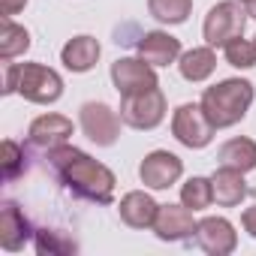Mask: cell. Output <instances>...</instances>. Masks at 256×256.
<instances>
[{
    "mask_svg": "<svg viewBox=\"0 0 256 256\" xmlns=\"http://www.w3.org/2000/svg\"><path fill=\"white\" fill-rule=\"evenodd\" d=\"M46 157H48V166L58 175V181L76 199H84L94 205H108L114 199V184H118L114 172L108 166L96 163L90 154L70 148V145H60V148L48 151Z\"/></svg>",
    "mask_w": 256,
    "mask_h": 256,
    "instance_id": "obj_1",
    "label": "cell"
},
{
    "mask_svg": "<svg viewBox=\"0 0 256 256\" xmlns=\"http://www.w3.org/2000/svg\"><path fill=\"white\" fill-rule=\"evenodd\" d=\"M253 96H256V90L247 78H226L202 94V108H205L208 120L214 124V130H229V126H235L247 118Z\"/></svg>",
    "mask_w": 256,
    "mask_h": 256,
    "instance_id": "obj_2",
    "label": "cell"
},
{
    "mask_svg": "<svg viewBox=\"0 0 256 256\" xmlns=\"http://www.w3.org/2000/svg\"><path fill=\"white\" fill-rule=\"evenodd\" d=\"M247 18H250L247 16V6L238 4V0H223V4L211 6V12L205 16V24H202L205 42L211 48H217V46H226L235 36H244Z\"/></svg>",
    "mask_w": 256,
    "mask_h": 256,
    "instance_id": "obj_3",
    "label": "cell"
},
{
    "mask_svg": "<svg viewBox=\"0 0 256 256\" xmlns=\"http://www.w3.org/2000/svg\"><path fill=\"white\" fill-rule=\"evenodd\" d=\"M18 94L28 102L52 106L64 96V78L42 64H18Z\"/></svg>",
    "mask_w": 256,
    "mask_h": 256,
    "instance_id": "obj_4",
    "label": "cell"
},
{
    "mask_svg": "<svg viewBox=\"0 0 256 256\" xmlns=\"http://www.w3.org/2000/svg\"><path fill=\"white\" fill-rule=\"evenodd\" d=\"M163 118H166V96L160 88L120 96V120L133 130H154L163 124Z\"/></svg>",
    "mask_w": 256,
    "mask_h": 256,
    "instance_id": "obj_5",
    "label": "cell"
},
{
    "mask_svg": "<svg viewBox=\"0 0 256 256\" xmlns=\"http://www.w3.org/2000/svg\"><path fill=\"white\" fill-rule=\"evenodd\" d=\"M172 136L184 148H193V151L211 145V139H214V124L208 120L202 102L199 106L184 102V106L175 108V114H172Z\"/></svg>",
    "mask_w": 256,
    "mask_h": 256,
    "instance_id": "obj_6",
    "label": "cell"
},
{
    "mask_svg": "<svg viewBox=\"0 0 256 256\" xmlns=\"http://www.w3.org/2000/svg\"><path fill=\"white\" fill-rule=\"evenodd\" d=\"M78 124H82V133L96 148H112L120 139V118L106 102H84L82 114H78Z\"/></svg>",
    "mask_w": 256,
    "mask_h": 256,
    "instance_id": "obj_7",
    "label": "cell"
},
{
    "mask_svg": "<svg viewBox=\"0 0 256 256\" xmlns=\"http://www.w3.org/2000/svg\"><path fill=\"white\" fill-rule=\"evenodd\" d=\"M112 84L118 88L120 96L130 94H145L151 88H160L157 70L145 58H118L112 64Z\"/></svg>",
    "mask_w": 256,
    "mask_h": 256,
    "instance_id": "obj_8",
    "label": "cell"
},
{
    "mask_svg": "<svg viewBox=\"0 0 256 256\" xmlns=\"http://www.w3.org/2000/svg\"><path fill=\"white\" fill-rule=\"evenodd\" d=\"M181 175H184V163L172 151H151L139 166V178L151 190H169Z\"/></svg>",
    "mask_w": 256,
    "mask_h": 256,
    "instance_id": "obj_9",
    "label": "cell"
},
{
    "mask_svg": "<svg viewBox=\"0 0 256 256\" xmlns=\"http://www.w3.org/2000/svg\"><path fill=\"white\" fill-rule=\"evenodd\" d=\"M196 244L211 256H229L238 247V235L226 217H205L196 226Z\"/></svg>",
    "mask_w": 256,
    "mask_h": 256,
    "instance_id": "obj_10",
    "label": "cell"
},
{
    "mask_svg": "<svg viewBox=\"0 0 256 256\" xmlns=\"http://www.w3.org/2000/svg\"><path fill=\"white\" fill-rule=\"evenodd\" d=\"M34 235L36 232H34L30 220L24 217V211L16 202H4V205H0V247L10 250V253H18V250H24V244Z\"/></svg>",
    "mask_w": 256,
    "mask_h": 256,
    "instance_id": "obj_11",
    "label": "cell"
},
{
    "mask_svg": "<svg viewBox=\"0 0 256 256\" xmlns=\"http://www.w3.org/2000/svg\"><path fill=\"white\" fill-rule=\"evenodd\" d=\"M196 220L187 205H160V214L154 220V235L160 241H187L196 235Z\"/></svg>",
    "mask_w": 256,
    "mask_h": 256,
    "instance_id": "obj_12",
    "label": "cell"
},
{
    "mask_svg": "<svg viewBox=\"0 0 256 256\" xmlns=\"http://www.w3.org/2000/svg\"><path fill=\"white\" fill-rule=\"evenodd\" d=\"M70 136H72V120L64 118V114H42V118H36L30 124V130H28L30 145L46 151V154L60 148V145H66Z\"/></svg>",
    "mask_w": 256,
    "mask_h": 256,
    "instance_id": "obj_13",
    "label": "cell"
},
{
    "mask_svg": "<svg viewBox=\"0 0 256 256\" xmlns=\"http://www.w3.org/2000/svg\"><path fill=\"white\" fill-rule=\"evenodd\" d=\"M118 211H120V220L130 226V229H154V220L160 214V205L148 193L133 190V193H126L120 199V208Z\"/></svg>",
    "mask_w": 256,
    "mask_h": 256,
    "instance_id": "obj_14",
    "label": "cell"
},
{
    "mask_svg": "<svg viewBox=\"0 0 256 256\" xmlns=\"http://www.w3.org/2000/svg\"><path fill=\"white\" fill-rule=\"evenodd\" d=\"M139 58H145L151 66H169L181 58V40L163 30H151L139 40Z\"/></svg>",
    "mask_w": 256,
    "mask_h": 256,
    "instance_id": "obj_15",
    "label": "cell"
},
{
    "mask_svg": "<svg viewBox=\"0 0 256 256\" xmlns=\"http://www.w3.org/2000/svg\"><path fill=\"white\" fill-rule=\"evenodd\" d=\"M211 187H214V202L220 208H235L244 202L247 196V181H244V172L232 169V166H220L214 175H211Z\"/></svg>",
    "mask_w": 256,
    "mask_h": 256,
    "instance_id": "obj_16",
    "label": "cell"
},
{
    "mask_svg": "<svg viewBox=\"0 0 256 256\" xmlns=\"http://www.w3.org/2000/svg\"><path fill=\"white\" fill-rule=\"evenodd\" d=\"M60 60H64V66L70 70V72H88V70H94L96 66V60H100V42L94 40V36H76V40H70L66 46H64V52H60Z\"/></svg>",
    "mask_w": 256,
    "mask_h": 256,
    "instance_id": "obj_17",
    "label": "cell"
},
{
    "mask_svg": "<svg viewBox=\"0 0 256 256\" xmlns=\"http://www.w3.org/2000/svg\"><path fill=\"white\" fill-rule=\"evenodd\" d=\"M178 70H181V76H184L187 82L199 84V82H205V78L214 76V70H217V54H214L211 46L190 48V52H184V54L178 58Z\"/></svg>",
    "mask_w": 256,
    "mask_h": 256,
    "instance_id": "obj_18",
    "label": "cell"
},
{
    "mask_svg": "<svg viewBox=\"0 0 256 256\" xmlns=\"http://www.w3.org/2000/svg\"><path fill=\"white\" fill-rule=\"evenodd\" d=\"M217 160H220V166H232L238 172H253L256 169V142L247 139V136L229 139L217 151Z\"/></svg>",
    "mask_w": 256,
    "mask_h": 256,
    "instance_id": "obj_19",
    "label": "cell"
},
{
    "mask_svg": "<svg viewBox=\"0 0 256 256\" xmlns=\"http://www.w3.org/2000/svg\"><path fill=\"white\" fill-rule=\"evenodd\" d=\"M30 48V34L28 28L16 24L12 18H4V28H0V60L10 64L12 58L24 54Z\"/></svg>",
    "mask_w": 256,
    "mask_h": 256,
    "instance_id": "obj_20",
    "label": "cell"
},
{
    "mask_svg": "<svg viewBox=\"0 0 256 256\" xmlns=\"http://www.w3.org/2000/svg\"><path fill=\"white\" fill-rule=\"evenodd\" d=\"M148 12L160 24H184L193 12V0H148Z\"/></svg>",
    "mask_w": 256,
    "mask_h": 256,
    "instance_id": "obj_21",
    "label": "cell"
},
{
    "mask_svg": "<svg viewBox=\"0 0 256 256\" xmlns=\"http://www.w3.org/2000/svg\"><path fill=\"white\" fill-rule=\"evenodd\" d=\"M211 202H214L211 178H190L181 187V205H187L190 211H205Z\"/></svg>",
    "mask_w": 256,
    "mask_h": 256,
    "instance_id": "obj_22",
    "label": "cell"
},
{
    "mask_svg": "<svg viewBox=\"0 0 256 256\" xmlns=\"http://www.w3.org/2000/svg\"><path fill=\"white\" fill-rule=\"evenodd\" d=\"M34 241H36V253L40 256H66V253H76L78 250V244L72 238H64L54 229H36Z\"/></svg>",
    "mask_w": 256,
    "mask_h": 256,
    "instance_id": "obj_23",
    "label": "cell"
},
{
    "mask_svg": "<svg viewBox=\"0 0 256 256\" xmlns=\"http://www.w3.org/2000/svg\"><path fill=\"white\" fill-rule=\"evenodd\" d=\"M223 54H226V64L235 70H253L256 66V42H250L244 36L229 40L223 46Z\"/></svg>",
    "mask_w": 256,
    "mask_h": 256,
    "instance_id": "obj_24",
    "label": "cell"
},
{
    "mask_svg": "<svg viewBox=\"0 0 256 256\" xmlns=\"http://www.w3.org/2000/svg\"><path fill=\"white\" fill-rule=\"evenodd\" d=\"M24 169H28V163H24V148H22L18 142H12V139H4V181L12 184L16 178L24 175Z\"/></svg>",
    "mask_w": 256,
    "mask_h": 256,
    "instance_id": "obj_25",
    "label": "cell"
},
{
    "mask_svg": "<svg viewBox=\"0 0 256 256\" xmlns=\"http://www.w3.org/2000/svg\"><path fill=\"white\" fill-rule=\"evenodd\" d=\"M4 94H18V64H6V78H4Z\"/></svg>",
    "mask_w": 256,
    "mask_h": 256,
    "instance_id": "obj_26",
    "label": "cell"
},
{
    "mask_svg": "<svg viewBox=\"0 0 256 256\" xmlns=\"http://www.w3.org/2000/svg\"><path fill=\"white\" fill-rule=\"evenodd\" d=\"M24 6H28V0H0V12H4V18L18 16Z\"/></svg>",
    "mask_w": 256,
    "mask_h": 256,
    "instance_id": "obj_27",
    "label": "cell"
},
{
    "mask_svg": "<svg viewBox=\"0 0 256 256\" xmlns=\"http://www.w3.org/2000/svg\"><path fill=\"white\" fill-rule=\"evenodd\" d=\"M241 226H244V232H250V235L256 238V205L241 214Z\"/></svg>",
    "mask_w": 256,
    "mask_h": 256,
    "instance_id": "obj_28",
    "label": "cell"
},
{
    "mask_svg": "<svg viewBox=\"0 0 256 256\" xmlns=\"http://www.w3.org/2000/svg\"><path fill=\"white\" fill-rule=\"evenodd\" d=\"M247 16L256 18V0H250V4H247Z\"/></svg>",
    "mask_w": 256,
    "mask_h": 256,
    "instance_id": "obj_29",
    "label": "cell"
},
{
    "mask_svg": "<svg viewBox=\"0 0 256 256\" xmlns=\"http://www.w3.org/2000/svg\"><path fill=\"white\" fill-rule=\"evenodd\" d=\"M238 4H244V6H247V4H250V0H238Z\"/></svg>",
    "mask_w": 256,
    "mask_h": 256,
    "instance_id": "obj_30",
    "label": "cell"
},
{
    "mask_svg": "<svg viewBox=\"0 0 256 256\" xmlns=\"http://www.w3.org/2000/svg\"><path fill=\"white\" fill-rule=\"evenodd\" d=\"M253 42H256V40H253Z\"/></svg>",
    "mask_w": 256,
    "mask_h": 256,
    "instance_id": "obj_31",
    "label": "cell"
}]
</instances>
